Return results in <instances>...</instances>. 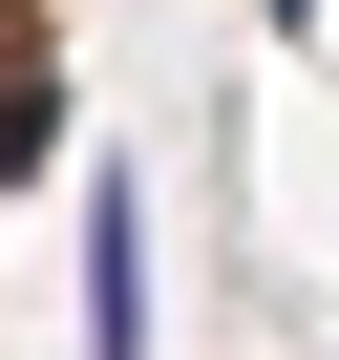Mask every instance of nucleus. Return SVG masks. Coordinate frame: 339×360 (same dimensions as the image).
Segmentation results:
<instances>
[{
    "mask_svg": "<svg viewBox=\"0 0 339 360\" xmlns=\"http://www.w3.org/2000/svg\"><path fill=\"white\" fill-rule=\"evenodd\" d=\"M276 22H318V0H276Z\"/></svg>",
    "mask_w": 339,
    "mask_h": 360,
    "instance_id": "7ed1b4c3",
    "label": "nucleus"
},
{
    "mask_svg": "<svg viewBox=\"0 0 339 360\" xmlns=\"http://www.w3.org/2000/svg\"><path fill=\"white\" fill-rule=\"evenodd\" d=\"M85 360H148V212L85 191Z\"/></svg>",
    "mask_w": 339,
    "mask_h": 360,
    "instance_id": "f257e3e1",
    "label": "nucleus"
},
{
    "mask_svg": "<svg viewBox=\"0 0 339 360\" xmlns=\"http://www.w3.org/2000/svg\"><path fill=\"white\" fill-rule=\"evenodd\" d=\"M43 148H64V85H43V64H0V191H22Z\"/></svg>",
    "mask_w": 339,
    "mask_h": 360,
    "instance_id": "f03ea898",
    "label": "nucleus"
}]
</instances>
